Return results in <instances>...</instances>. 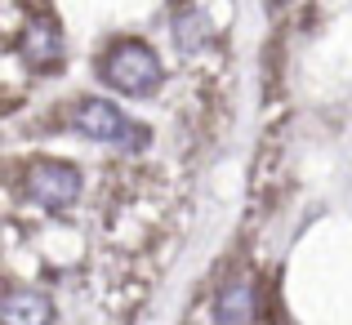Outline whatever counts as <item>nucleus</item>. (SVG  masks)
<instances>
[{"label":"nucleus","mask_w":352,"mask_h":325,"mask_svg":"<svg viewBox=\"0 0 352 325\" xmlns=\"http://www.w3.org/2000/svg\"><path fill=\"white\" fill-rule=\"evenodd\" d=\"M23 197L36 210H67L80 197V170L67 161H32L23 170Z\"/></svg>","instance_id":"obj_3"},{"label":"nucleus","mask_w":352,"mask_h":325,"mask_svg":"<svg viewBox=\"0 0 352 325\" xmlns=\"http://www.w3.org/2000/svg\"><path fill=\"white\" fill-rule=\"evenodd\" d=\"M72 125L94 143H116V147H143L147 129H138L134 120H125V111L107 98H80L72 107Z\"/></svg>","instance_id":"obj_2"},{"label":"nucleus","mask_w":352,"mask_h":325,"mask_svg":"<svg viewBox=\"0 0 352 325\" xmlns=\"http://www.w3.org/2000/svg\"><path fill=\"white\" fill-rule=\"evenodd\" d=\"M254 285L250 281H232L223 294H219V308H214V321L219 325H245L250 317H254Z\"/></svg>","instance_id":"obj_5"},{"label":"nucleus","mask_w":352,"mask_h":325,"mask_svg":"<svg viewBox=\"0 0 352 325\" xmlns=\"http://www.w3.org/2000/svg\"><path fill=\"white\" fill-rule=\"evenodd\" d=\"M0 325H54V303L36 290H9L0 299Z\"/></svg>","instance_id":"obj_4"},{"label":"nucleus","mask_w":352,"mask_h":325,"mask_svg":"<svg viewBox=\"0 0 352 325\" xmlns=\"http://www.w3.org/2000/svg\"><path fill=\"white\" fill-rule=\"evenodd\" d=\"M98 76H103L116 94L143 98V94H152V89H161L165 67H161V58H156L152 45H143V41H116L112 49L98 58Z\"/></svg>","instance_id":"obj_1"}]
</instances>
